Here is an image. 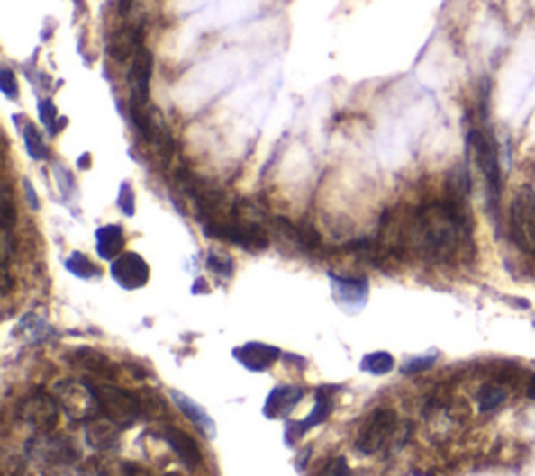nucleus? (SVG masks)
<instances>
[{
  "mask_svg": "<svg viewBox=\"0 0 535 476\" xmlns=\"http://www.w3.org/2000/svg\"><path fill=\"white\" fill-rule=\"evenodd\" d=\"M117 205L126 215H134L136 211V203H134V191L128 182H123L120 188V194H117Z\"/></svg>",
  "mask_w": 535,
  "mask_h": 476,
  "instance_id": "nucleus-27",
  "label": "nucleus"
},
{
  "mask_svg": "<svg viewBox=\"0 0 535 476\" xmlns=\"http://www.w3.org/2000/svg\"><path fill=\"white\" fill-rule=\"evenodd\" d=\"M151 74H153V55L145 47H141L134 55L132 69H130V107L141 109L149 105V93H151Z\"/></svg>",
  "mask_w": 535,
  "mask_h": 476,
  "instance_id": "nucleus-10",
  "label": "nucleus"
},
{
  "mask_svg": "<svg viewBox=\"0 0 535 476\" xmlns=\"http://www.w3.org/2000/svg\"><path fill=\"white\" fill-rule=\"evenodd\" d=\"M141 401V409H142V418H151V420H163L168 416L166 403H163L161 397L155 393L151 389H142L136 391Z\"/></svg>",
  "mask_w": 535,
  "mask_h": 476,
  "instance_id": "nucleus-20",
  "label": "nucleus"
},
{
  "mask_svg": "<svg viewBox=\"0 0 535 476\" xmlns=\"http://www.w3.org/2000/svg\"><path fill=\"white\" fill-rule=\"evenodd\" d=\"M53 393L69 420L93 422L101 416L99 401H96L88 381H61L55 384Z\"/></svg>",
  "mask_w": 535,
  "mask_h": 476,
  "instance_id": "nucleus-5",
  "label": "nucleus"
},
{
  "mask_svg": "<svg viewBox=\"0 0 535 476\" xmlns=\"http://www.w3.org/2000/svg\"><path fill=\"white\" fill-rule=\"evenodd\" d=\"M304 397V391L299 387H277L268 395L264 414L268 418H278V416L289 414Z\"/></svg>",
  "mask_w": 535,
  "mask_h": 476,
  "instance_id": "nucleus-17",
  "label": "nucleus"
},
{
  "mask_svg": "<svg viewBox=\"0 0 535 476\" xmlns=\"http://www.w3.org/2000/svg\"><path fill=\"white\" fill-rule=\"evenodd\" d=\"M477 400H479L481 412H492V409H495L504 403L506 393H504V389L495 387V384H483V387L479 389Z\"/></svg>",
  "mask_w": 535,
  "mask_h": 476,
  "instance_id": "nucleus-23",
  "label": "nucleus"
},
{
  "mask_svg": "<svg viewBox=\"0 0 535 476\" xmlns=\"http://www.w3.org/2000/svg\"><path fill=\"white\" fill-rule=\"evenodd\" d=\"M437 355H425V357H413L402 366V374H419V372H425L435 364Z\"/></svg>",
  "mask_w": 535,
  "mask_h": 476,
  "instance_id": "nucleus-28",
  "label": "nucleus"
},
{
  "mask_svg": "<svg viewBox=\"0 0 535 476\" xmlns=\"http://www.w3.org/2000/svg\"><path fill=\"white\" fill-rule=\"evenodd\" d=\"M332 291L341 303H348L351 308H362L368 295V284L367 280L332 276Z\"/></svg>",
  "mask_w": 535,
  "mask_h": 476,
  "instance_id": "nucleus-18",
  "label": "nucleus"
},
{
  "mask_svg": "<svg viewBox=\"0 0 535 476\" xmlns=\"http://www.w3.org/2000/svg\"><path fill=\"white\" fill-rule=\"evenodd\" d=\"M41 117H42V121L47 123V128L50 130V134H57L59 132V128L55 126L57 113H55V107L50 105V103H42V105H41Z\"/></svg>",
  "mask_w": 535,
  "mask_h": 476,
  "instance_id": "nucleus-31",
  "label": "nucleus"
},
{
  "mask_svg": "<svg viewBox=\"0 0 535 476\" xmlns=\"http://www.w3.org/2000/svg\"><path fill=\"white\" fill-rule=\"evenodd\" d=\"M90 389L99 401L101 414L105 416L107 420L117 424L120 428H128L132 427L134 420L142 418V409H141V401L136 391L122 389L117 384L111 382H90Z\"/></svg>",
  "mask_w": 535,
  "mask_h": 476,
  "instance_id": "nucleus-3",
  "label": "nucleus"
},
{
  "mask_svg": "<svg viewBox=\"0 0 535 476\" xmlns=\"http://www.w3.org/2000/svg\"><path fill=\"white\" fill-rule=\"evenodd\" d=\"M0 88H3L5 96H9V99L17 96V82L9 69H3V82H0Z\"/></svg>",
  "mask_w": 535,
  "mask_h": 476,
  "instance_id": "nucleus-32",
  "label": "nucleus"
},
{
  "mask_svg": "<svg viewBox=\"0 0 535 476\" xmlns=\"http://www.w3.org/2000/svg\"><path fill=\"white\" fill-rule=\"evenodd\" d=\"M74 364L76 366H80L82 370L90 372V374L105 378V381H115L117 372H120L105 354H101V351H95V349H77L74 355Z\"/></svg>",
  "mask_w": 535,
  "mask_h": 476,
  "instance_id": "nucleus-15",
  "label": "nucleus"
},
{
  "mask_svg": "<svg viewBox=\"0 0 535 476\" xmlns=\"http://www.w3.org/2000/svg\"><path fill=\"white\" fill-rule=\"evenodd\" d=\"M169 397H172L176 408H178L180 412L185 414L186 418L191 420L195 427H197L201 433L207 436V439H213V436H215V422L212 420V416L199 406V403H195L191 397H186L185 393H180V391H174V389L169 391Z\"/></svg>",
  "mask_w": 535,
  "mask_h": 476,
  "instance_id": "nucleus-14",
  "label": "nucleus"
},
{
  "mask_svg": "<svg viewBox=\"0 0 535 476\" xmlns=\"http://www.w3.org/2000/svg\"><path fill=\"white\" fill-rule=\"evenodd\" d=\"M44 476H84V472L74 471V466H47Z\"/></svg>",
  "mask_w": 535,
  "mask_h": 476,
  "instance_id": "nucleus-33",
  "label": "nucleus"
},
{
  "mask_svg": "<svg viewBox=\"0 0 535 476\" xmlns=\"http://www.w3.org/2000/svg\"><path fill=\"white\" fill-rule=\"evenodd\" d=\"M28 455L47 466H74L80 454L74 445V441L63 435L41 433L34 439L28 441Z\"/></svg>",
  "mask_w": 535,
  "mask_h": 476,
  "instance_id": "nucleus-8",
  "label": "nucleus"
},
{
  "mask_svg": "<svg viewBox=\"0 0 535 476\" xmlns=\"http://www.w3.org/2000/svg\"><path fill=\"white\" fill-rule=\"evenodd\" d=\"M397 427V414L391 408H376L370 418L364 422L356 439V449L364 455L376 454L378 449H383L385 443L391 439V435L395 433Z\"/></svg>",
  "mask_w": 535,
  "mask_h": 476,
  "instance_id": "nucleus-9",
  "label": "nucleus"
},
{
  "mask_svg": "<svg viewBox=\"0 0 535 476\" xmlns=\"http://www.w3.org/2000/svg\"><path fill=\"white\" fill-rule=\"evenodd\" d=\"M471 243L467 201L446 197L406 215L389 237L387 249L400 256L413 251L427 262L449 264L471 249Z\"/></svg>",
  "mask_w": 535,
  "mask_h": 476,
  "instance_id": "nucleus-1",
  "label": "nucleus"
},
{
  "mask_svg": "<svg viewBox=\"0 0 535 476\" xmlns=\"http://www.w3.org/2000/svg\"><path fill=\"white\" fill-rule=\"evenodd\" d=\"M132 4H134V0H120V15L126 17L130 9H132Z\"/></svg>",
  "mask_w": 535,
  "mask_h": 476,
  "instance_id": "nucleus-36",
  "label": "nucleus"
},
{
  "mask_svg": "<svg viewBox=\"0 0 535 476\" xmlns=\"http://www.w3.org/2000/svg\"><path fill=\"white\" fill-rule=\"evenodd\" d=\"M126 238H123L122 226L109 224L96 230V253L101 259H115L117 253L123 251Z\"/></svg>",
  "mask_w": 535,
  "mask_h": 476,
  "instance_id": "nucleus-19",
  "label": "nucleus"
},
{
  "mask_svg": "<svg viewBox=\"0 0 535 476\" xmlns=\"http://www.w3.org/2000/svg\"><path fill=\"white\" fill-rule=\"evenodd\" d=\"M533 326H535V319H533Z\"/></svg>",
  "mask_w": 535,
  "mask_h": 476,
  "instance_id": "nucleus-39",
  "label": "nucleus"
},
{
  "mask_svg": "<svg viewBox=\"0 0 535 476\" xmlns=\"http://www.w3.org/2000/svg\"><path fill=\"white\" fill-rule=\"evenodd\" d=\"M19 418L38 433H53L61 420V406H59L57 397L47 393V391L38 389L30 393L19 406Z\"/></svg>",
  "mask_w": 535,
  "mask_h": 476,
  "instance_id": "nucleus-7",
  "label": "nucleus"
},
{
  "mask_svg": "<svg viewBox=\"0 0 535 476\" xmlns=\"http://www.w3.org/2000/svg\"><path fill=\"white\" fill-rule=\"evenodd\" d=\"M25 462L22 458H6L3 462V476H23Z\"/></svg>",
  "mask_w": 535,
  "mask_h": 476,
  "instance_id": "nucleus-29",
  "label": "nucleus"
},
{
  "mask_svg": "<svg viewBox=\"0 0 535 476\" xmlns=\"http://www.w3.org/2000/svg\"><path fill=\"white\" fill-rule=\"evenodd\" d=\"M468 145L475 153V161L481 167L483 178H485L489 199L494 205L498 203L500 191H502V172H500V157H498V145H495L492 128L485 121L481 126H475L468 132Z\"/></svg>",
  "mask_w": 535,
  "mask_h": 476,
  "instance_id": "nucleus-4",
  "label": "nucleus"
},
{
  "mask_svg": "<svg viewBox=\"0 0 535 476\" xmlns=\"http://www.w3.org/2000/svg\"><path fill=\"white\" fill-rule=\"evenodd\" d=\"M511 237L523 253H535V193L521 188L511 205Z\"/></svg>",
  "mask_w": 535,
  "mask_h": 476,
  "instance_id": "nucleus-6",
  "label": "nucleus"
},
{
  "mask_svg": "<svg viewBox=\"0 0 535 476\" xmlns=\"http://www.w3.org/2000/svg\"><path fill=\"white\" fill-rule=\"evenodd\" d=\"M25 193H28V201H30V205L34 207V210H38V199H36V193L32 191L30 182H25Z\"/></svg>",
  "mask_w": 535,
  "mask_h": 476,
  "instance_id": "nucleus-35",
  "label": "nucleus"
},
{
  "mask_svg": "<svg viewBox=\"0 0 535 476\" xmlns=\"http://www.w3.org/2000/svg\"><path fill=\"white\" fill-rule=\"evenodd\" d=\"M163 476H180L178 472H169V474H163Z\"/></svg>",
  "mask_w": 535,
  "mask_h": 476,
  "instance_id": "nucleus-38",
  "label": "nucleus"
},
{
  "mask_svg": "<svg viewBox=\"0 0 535 476\" xmlns=\"http://www.w3.org/2000/svg\"><path fill=\"white\" fill-rule=\"evenodd\" d=\"M321 476H349L348 462H345V458H337L329 462V466L324 468Z\"/></svg>",
  "mask_w": 535,
  "mask_h": 476,
  "instance_id": "nucleus-30",
  "label": "nucleus"
},
{
  "mask_svg": "<svg viewBox=\"0 0 535 476\" xmlns=\"http://www.w3.org/2000/svg\"><path fill=\"white\" fill-rule=\"evenodd\" d=\"M15 205H13V199H11V191L9 186L5 184V193H3V230L9 234V230L15 224Z\"/></svg>",
  "mask_w": 535,
  "mask_h": 476,
  "instance_id": "nucleus-26",
  "label": "nucleus"
},
{
  "mask_svg": "<svg viewBox=\"0 0 535 476\" xmlns=\"http://www.w3.org/2000/svg\"><path fill=\"white\" fill-rule=\"evenodd\" d=\"M204 232L207 237L226 240V243L237 245L245 251H264L270 245V238H268L264 228L258 221L245 220L237 207H234L228 218L204 224Z\"/></svg>",
  "mask_w": 535,
  "mask_h": 476,
  "instance_id": "nucleus-2",
  "label": "nucleus"
},
{
  "mask_svg": "<svg viewBox=\"0 0 535 476\" xmlns=\"http://www.w3.org/2000/svg\"><path fill=\"white\" fill-rule=\"evenodd\" d=\"M394 366H395L394 355L387 354V351H375V354H368L360 364L362 372H368V374H375V376L387 374V372L394 370Z\"/></svg>",
  "mask_w": 535,
  "mask_h": 476,
  "instance_id": "nucleus-21",
  "label": "nucleus"
},
{
  "mask_svg": "<svg viewBox=\"0 0 535 476\" xmlns=\"http://www.w3.org/2000/svg\"><path fill=\"white\" fill-rule=\"evenodd\" d=\"M23 139H25V147H28V153L32 155L34 159H47L49 157V151H47V145H44L42 136L38 130L28 123V126L23 128Z\"/></svg>",
  "mask_w": 535,
  "mask_h": 476,
  "instance_id": "nucleus-24",
  "label": "nucleus"
},
{
  "mask_svg": "<svg viewBox=\"0 0 535 476\" xmlns=\"http://www.w3.org/2000/svg\"><path fill=\"white\" fill-rule=\"evenodd\" d=\"M149 265L139 253H122L120 257L113 259L111 264V276L123 289L132 291L141 289L149 283Z\"/></svg>",
  "mask_w": 535,
  "mask_h": 476,
  "instance_id": "nucleus-11",
  "label": "nucleus"
},
{
  "mask_svg": "<svg viewBox=\"0 0 535 476\" xmlns=\"http://www.w3.org/2000/svg\"><path fill=\"white\" fill-rule=\"evenodd\" d=\"M207 265H210L212 272H215L218 276H224V278L232 276V272H234L232 259L228 256H220V253H215V251H212L210 256H207Z\"/></svg>",
  "mask_w": 535,
  "mask_h": 476,
  "instance_id": "nucleus-25",
  "label": "nucleus"
},
{
  "mask_svg": "<svg viewBox=\"0 0 535 476\" xmlns=\"http://www.w3.org/2000/svg\"><path fill=\"white\" fill-rule=\"evenodd\" d=\"M65 267H68L74 276L84 278V280L101 276V267L95 265L86 256H82V253H77V251L71 253L68 262H65Z\"/></svg>",
  "mask_w": 535,
  "mask_h": 476,
  "instance_id": "nucleus-22",
  "label": "nucleus"
},
{
  "mask_svg": "<svg viewBox=\"0 0 535 476\" xmlns=\"http://www.w3.org/2000/svg\"><path fill=\"white\" fill-rule=\"evenodd\" d=\"M232 355L237 357L240 366H245L247 370L264 372L278 362L280 349L266 343H245L243 347L234 349Z\"/></svg>",
  "mask_w": 535,
  "mask_h": 476,
  "instance_id": "nucleus-12",
  "label": "nucleus"
},
{
  "mask_svg": "<svg viewBox=\"0 0 535 476\" xmlns=\"http://www.w3.org/2000/svg\"><path fill=\"white\" fill-rule=\"evenodd\" d=\"M117 424L111 420H93L86 427V441L96 452H113L120 447V433Z\"/></svg>",
  "mask_w": 535,
  "mask_h": 476,
  "instance_id": "nucleus-16",
  "label": "nucleus"
},
{
  "mask_svg": "<svg viewBox=\"0 0 535 476\" xmlns=\"http://www.w3.org/2000/svg\"><path fill=\"white\" fill-rule=\"evenodd\" d=\"M122 476H151V472L145 471V468L139 464H123Z\"/></svg>",
  "mask_w": 535,
  "mask_h": 476,
  "instance_id": "nucleus-34",
  "label": "nucleus"
},
{
  "mask_svg": "<svg viewBox=\"0 0 535 476\" xmlns=\"http://www.w3.org/2000/svg\"><path fill=\"white\" fill-rule=\"evenodd\" d=\"M163 436H166L168 445L174 449L176 455H178L182 464H185L188 471H195V468L201 466L204 455H201L197 441H195L191 435L180 430L178 427H163Z\"/></svg>",
  "mask_w": 535,
  "mask_h": 476,
  "instance_id": "nucleus-13",
  "label": "nucleus"
},
{
  "mask_svg": "<svg viewBox=\"0 0 535 476\" xmlns=\"http://www.w3.org/2000/svg\"><path fill=\"white\" fill-rule=\"evenodd\" d=\"M527 397H531V400H535V376L531 378L530 387H527Z\"/></svg>",
  "mask_w": 535,
  "mask_h": 476,
  "instance_id": "nucleus-37",
  "label": "nucleus"
}]
</instances>
